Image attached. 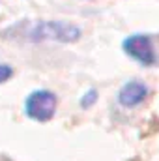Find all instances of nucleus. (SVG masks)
Listing matches in <instances>:
<instances>
[{
  "label": "nucleus",
  "instance_id": "f257e3e1",
  "mask_svg": "<svg viewBox=\"0 0 159 161\" xmlns=\"http://www.w3.org/2000/svg\"><path fill=\"white\" fill-rule=\"evenodd\" d=\"M8 38L25 41H58L75 43L80 40L82 32L77 25L68 21H19L6 30Z\"/></svg>",
  "mask_w": 159,
  "mask_h": 161
},
{
  "label": "nucleus",
  "instance_id": "20e7f679",
  "mask_svg": "<svg viewBox=\"0 0 159 161\" xmlns=\"http://www.w3.org/2000/svg\"><path fill=\"white\" fill-rule=\"evenodd\" d=\"M148 96V86L140 80H127L118 90V103L122 107H137L140 105Z\"/></svg>",
  "mask_w": 159,
  "mask_h": 161
},
{
  "label": "nucleus",
  "instance_id": "423d86ee",
  "mask_svg": "<svg viewBox=\"0 0 159 161\" xmlns=\"http://www.w3.org/2000/svg\"><path fill=\"white\" fill-rule=\"evenodd\" d=\"M11 75H13L11 66H8V64H0V84L6 82L8 79H11Z\"/></svg>",
  "mask_w": 159,
  "mask_h": 161
},
{
  "label": "nucleus",
  "instance_id": "39448f33",
  "mask_svg": "<svg viewBox=\"0 0 159 161\" xmlns=\"http://www.w3.org/2000/svg\"><path fill=\"white\" fill-rule=\"evenodd\" d=\"M97 101V90L96 88H90L86 94H82V97H80L79 105L82 107V109H90L94 103Z\"/></svg>",
  "mask_w": 159,
  "mask_h": 161
},
{
  "label": "nucleus",
  "instance_id": "f03ea898",
  "mask_svg": "<svg viewBox=\"0 0 159 161\" xmlns=\"http://www.w3.org/2000/svg\"><path fill=\"white\" fill-rule=\"evenodd\" d=\"M56 96L51 90H34L25 99V114L36 122H49L56 113Z\"/></svg>",
  "mask_w": 159,
  "mask_h": 161
},
{
  "label": "nucleus",
  "instance_id": "7ed1b4c3",
  "mask_svg": "<svg viewBox=\"0 0 159 161\" xmlns=\"http://www.w3.org/2000/svg\"><path fill=\"white\" fill-rule=\"evenodd\" d=\"M122 49L129 58H133L140 66H154L156 60H157L154 41H152L150 34H131V36H127L122 41Z\"/></svg>",
  "mask_w": 159,
  "mask_h": 161
}]
</instances>
